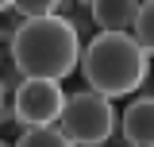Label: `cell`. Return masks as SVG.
<instances>
[{"instance_id": "obj_1", "label": "cell", "mask_w": 154, "mask_h": 147, "mask_svg": "<svg viewBox=\"0 0 154 147\" xmlns=\"http://www.w3.org/2000/svg\"><path fill=\"white\" fill-rule=\"evenodd\" d=\"M8 54L23 77L62 81L85 58V43H81L77 23H69L66 16H46V19H23L16 35H8Z\"/></svg>"}, {"instance_id": "obj_3", "label": "cell", "mask_w": 154, "mask_h": 147, "mask_svg": "<svg viewBox=\"0 0 154 147\" xmlns=\"http://www.w3.org/2000/svg\"><path fill=\"white\" fill-rule=\"evenodd\" d=\"M116 124H119V120H116L112 97L93 93V89H81V93H69L58 128L73 139V147H104L116 136Z\"/></svg>"}, {"instance_id": "obj_9", "label": "cell", "mask_w": 154, "mask_h": 147, "mask_svg": "<svg viewBox=\"0 0 154 147\" xmlns=\"http://www.w3.org/2000/svg\"><path fill=\"white\" fill-rule=\"evenodd\" d=\"M135 39L154 58V0H143V12H139V23H135Z\"/></svg>"}, {"instance_id": "obj_10", "label": "cell", "mask_w": 154, "mask_h": 147, "mask_svg": "<svg viewBox=\"0 0 154 147\" xmlns=\"http://www.w3.org/2000/svg\"><path fill=\"white\" fill-rule=\"evenodd\" d=\"M4 147H12V143H4Z\"/></svg>"}, {"instance_id": "obj_4", "label": "cell", "mask_w": 154, "mask_h": 147, "mask_svg": "<svg viewBox=\"0 0 154 147\" xmlns=\"http://www.w3.org/2000/svg\"><path fill=\"white\" fill-rule=\"evenodd\" d=\"M66 93L62 81H46V77H27L12 97V112L23 128H54L62 124V112H66Z\"/></svg>"}, {"instance_id": "obj_2", "label": "cell", "mask_w": 154, "mask_h": 147, "mask_svg": "<svg viewBox=\"0 0 154 147\" xmlns=\"http://www.w3.org/2000/svg\"><path fill=\"white\" fill-rule=\"evenodd\" d=\"M81 74L93 93H104L112 101L131 97L150 74V54L143 51L135 31H96L85 43Z\"/></svg>"}, {"instance_id": "obj_8", "label": "cell", "mask_w": 154, "mask_h": 147, "mask_svg": "<svg viewBox=\"0 0 154 147\" xmlns=\"http://www.w3.org/2000/svg\"><path fill=\"white\" fill-rule=\"evenodd\" d=\"M4 12H19L23 19H46L62 16V4L58 0H16V4H4Z\"/></svg>"}, {"instance_id": "obj_5", "label": "cell", "mask_w": 154, "mask_h": 147, "mask_svg": "<svg viewBox=\"0 0 154 147\" xmlns=\"http://www.w3.org/2000/svg\"><path fill=\"white\" fill-rule=\"evenodd\" d=\"M119 128H123L127 147H154V97H135Z\"/></svg>"}, {"instance_id": "obj_7", "label": "cell", "mask_w": 154, "mask_h": 147, "mask_svg": "<svg viewBox=\"0 0 154 147\" xmlns=\"http://www.w3.org/2000/svg\"><path fill=\"white\" fill-rule=\"evenodd\" d=\"M16 147H73V139L62 128H23Z\"/></svg>"}, {"instance_id": "obj_6", "label": "cell", "mask_w": 154, "mask_h": 147, "mask_svg": "<svg viewBox=\"0 0 154 147\" xmlns=\"http://www.w3.org/2000/svg\"><path fill=\"white\" fill-rule=\"evenodd\" d=\"M143 4L139 0H93L89 4V16L100 31H135Z\"/></svg>"}]
</instances>
